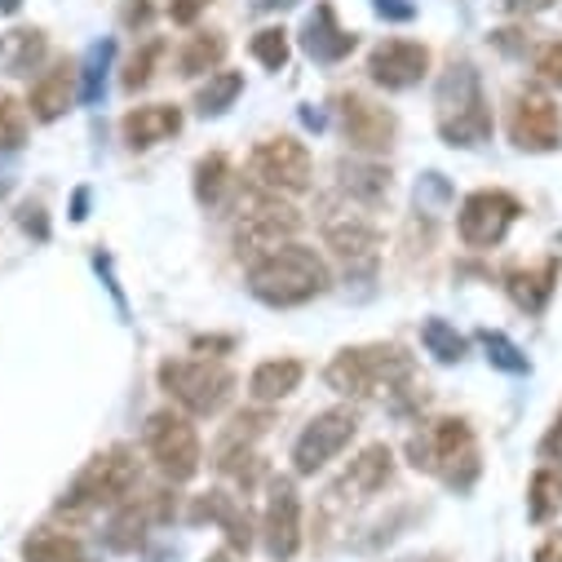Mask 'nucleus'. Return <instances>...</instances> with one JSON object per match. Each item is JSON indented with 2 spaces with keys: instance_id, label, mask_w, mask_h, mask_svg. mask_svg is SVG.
<instances>
[{
  "instance_id": "f257e3e1",
  "label": "nucleus",
  "mask_w": 562,
  "mask_h": 562,
  "mask_svg": "<svg viewBox=\"0 0 562 562\" xmlns=\"http://www.w3.org/2000/svg\"><path fill=\"white\" fill-rule=\"evenodd\" d=\"M328 390L346 398H372V394H394V407L407 398L426 403V385L416 390V368L403 346H346L333 355L324 368Z\"/></svg>"
},
{
  "instance_id": "f03ea898",
  "label": "nucleus",
  "mask_w": 562,
  "mask_h": 562,
  "mask_svg": "<svg viewBox=\"0 0 562 562\" xmlns=\"http://www.w3.org/2000/svg\"><path fill=\"white\" fill-rule=\"evenodd\" d=\"M248 293L266 306H306L328 293V261L306 244H279L266 257L248 261Z\"/></svg>"
},
{
  "instance_id": "7ed1b4c3",
  "label": "nucleus",
  "mask_w": 562,
  "mask_h": 562,
  "mask_svg": "<svg viewBox=\"0 0 562 562\" xmlns=\"http://www.w3.org/2000/svg\"><path fill=\"white\" fill-rule=\"evenodd\" d=\"M407 457H412L416 470L439 474L452 492H470L483 474L479 439H474L465 416H439V420H430V426H420L407 439Z\"/></svg>"
},
{
  "instance_id": "20e7f679",
  "label": "nucleus",
  "mask_w": 562,
  "mask_h": 562,
  "mask_svg": "<svg viewBox=\"0 0 562 562\" xmlns=\"http://www.w3.org/2000/svg\"><path fill=\"white\" fill-rule=\"evenodd\" d=\"M435 124L448 147H483L492 143V102L483 93V80L474 71V63H452L439 76L435 89Z\"/></svg>"
},
{
  "instance_id": "39448f33",
  "label": "nucleus",
  "mask_w": 562,
  "mask_h": 562,
  "mask_svg": "<svg viewBox=\"0 0 562 562\" xmlns=\"http://www.w3.org/2000/svg\"><path fill=\"white\" fill-rule=\"evenodd\" d=\"M137 483H143V474H137V461H133V452L128 448H106V452H98L93 461H85V470L71 479V487L63 492V501H58V509L63 514H93V509H102V505H124L133 492H137Z\"/></svg>"
},
{
  "instance_id": "423d86ee",
  "label": "nucleus",
  "mask_w": 562,
  "mask_h": 562,
  "mask_svg": "<svg viewBox=\"0 0 562 562\" xmlns=\"http://www.w3.org/2000/svg\"><path fill=\"white\" fill-rule=\"evenodd\" d=\"M160 390L191 416H217L235 398V372L217 359H165L160 363Z\"/></svg>"
},
{
  "instance_id": "0eeeda50",
  "label": "nucleus",
  "mask_w": 562,
  "mask_h": 562,
  "mask_svg": "<svg viewBox=\"0 0 562 562\" xmlns=\"http://www.w3.org/2000/svg\"><path fill=\"white\" fill-rule=\"evenodd\" d=\"M248 178L257 191H270V195H302L311 191L315 165L306 143H297V137H266L248 156Z\"/></svg>"
},
{
  "instance_id": "6e6552de",
  "label": "nucleus",
  "mask_w": 562,
  "mask_h": 562,
  "mask_svg": "<svg viewBox=\"0 0 562 562\" xmlns=\"http://www.w3.org/2000/svg\"><path fill=\"white\" fill-rule=\"evenodd\" d=\"M297 231H302V213L293 204H284L270 191H252V200L244 204V217L235 226V252L257 261L279 244H293Z\"/></svg>"
},
{
  "instance_id": "1a4fd4ad",
  "label": "nucleus",
  "mask_w": 562,
  "mask_h": 562,
  "mask_svg": "<svg viewBox=\"0 0 562 562\" xmlns=\"http://www.w3.org/2000/svg\"><path fill=\"white\" fill-rule=\"evenodd\" d=\"M509 143L531 156H549L562 147V106L540 89L522 85L509 98Z\"/></svg>"
},
{
  "instance_id": "9d476101",
  "label": "nucleus",
  "mask_w": 562,
  "mask_h": 562,
  "mask_svg": "<svg viewBox=\"0 0 562 562\" xmlns=\"http://www.w3.org/2000/svg\"><path fill=\"white\" fill-rule=\"evenodd\" d=\"M147 457L156 461V470L169 483L195 479L200 474V435H195V426L173 407L151 412V420H147Z\"/></svg>"
},
{
  "instance_id": "9b49d317",
  "label": "nucleus",
  "mask_w": 562,
  "mask_h": 562,
  "mask_svg": "<svg viewBox=\"0 0 562 562\" xmlns=\"http://www.w3.org/2000/svg\"><path fill=\"white\" fill-rule=\"evenodd\" d=\"M261 544L274 562H293L302 549V492L293 479L266 483V514H261Z\"/></svg>"
},
{
  "instance_id": "f8f14e48",
  "label": "nucleus",
  "mask_w": 562,
  "mask_h": 562,
  "mask_svg": "<svg viewBox=\"0 0 562 562\" xmlns=\"http://www.w3.org/2000/svg\"><path fill=\"white\" fill-rule=\"evenodd\" d=\"M518 217H522L518 195L487 187V191L465 195L461 217H457V231H461V244H465V248H479V252H483V248H496V244L509 235V226H514Z\"/></svg>"
},
{
  "instance_id": "ddd939ff",
  "label": "nucleus",
  "mask_w": 562,
  "mask_h": 562,
  "mask_svg": "<svg viewBox=\"0 0 562 562\" xmlns=\"http://www.w3.org/2000/svg\"><path fill=\"white\" fill-rule=\"evenodd\" d=\"M355 430H359V416H355L350 407H328V412L311 416V426H306V430L297 435V443H293V470H297V474L324 470L328 461H337V457L350 448Z\"/></svg>"
},
{
  "instance_id": "4468645a",
  "label": "nucleus",
  "mask_w": 562,
  "mask_h": 562,
  "mask_svg": "<svg viewBox=\"0 0 562 562\" xmlns=\"http://www.w3.org/2000/svg\"><path fill=\"white\" fill-rule=\"evenodd\" d=\"M337 124H341V137L355 147V151H368V156H381L394 147V133H398V120L385 102H372L363 93H337Z\"/></svg>"
},
{
  "instance_id": "2eb2a0df",
  "label": "nucleus",
  "mask_w": 562,
  "mask_h": 562,
  "mask_svg": "<svg viewBox=\"0 0 562 562\" xmlns=\"http://www.w3.org/2000/svg\"><path fill=\"white\" fill-rule=\"evenodd\" d=\"M368 76H372V85H381L390 93H403V89H412V85H420L430 76V49L420 41H403V36L381 41L368 54Z\"/></svg>"
},
{
  "instance_id": "dca6fc26",
  "label": "nucleus",
  "mask_w": 562,
  "mask_h": 562,
  "mask_svg": "<svg viewBox=\"0 0 562 562\" xmlns=\"http://www.w3.org/2000/svg\"><path fill=\"white\" fill-rule=\"evenodd\" d=\"M394 479V452L385 443H368L328 487V505H359L372 501L376 492H385Z\"/></svg>"
},
{
  "instance_id": "f3484780",
  "label": "nucleus",
  "mask_w": 562,
  "mask_h": 562,
  "mask_svg": "<svg viewBox=\"0 0 562 562\" xmlns=\"http://www.w3.org/2000/svg\"><path fill=\"white\" fill-rule=\"evenodd\" d=\"M173 509H178V501H173L165 487L143 492V496H128L124 505H115V518H111V527H106L111 549H137V544H143V536H147L156 522H169V518H173Z\"/></svg>"
},
{
  "instance_id": "a211bd4d",
  "label": "nucleus",
  "mask_w": 562,
  "mask_h": 562,
  "mask_svg": "<svg viewBox=\"0 0 562 562\" xmlns=\"http://www.w3.org/2000/svg\"><path fill=\"white\" fill-rule=\"evenodd\" d=\"M324 244L333 248V257L341 261L346 274H372L376 270V257H381V235L372 222L363 217H333L324 226Z\"/></svg>"
},
{
  "instance_id": "6ab92c4d",
  "label": "nucleus",
  "mask_w": 562,
  "mask_h": 562,
  "mask_svg": "<svg viewBox=\"0 0 562 562\" xmlns=\"http://www.w3.org/2000/svg\"><path fill=\"white\" fill-rule=\"evenodd\" d=\"M80 98V63L76 58H58L49 71H41L32 80V93H27V111L32 120H63Z\"/></svg>"
},
{
  "instance_id": "aec40b11",
  "label": "nucleus",
  "mask_w": 562,
  "mask_h": 562,
  "mask_svg": "<svg viewBox=\"0 0 562 562\" xmlns=\"http://www.w3.org/2000/svg\"><path fill=\"white\" fill-rule=\"evenodd\" d=\"M120 133H124V143L133 151H151V147H160V143H169V137L182 133V106H173V102L133 106V111H124Z\"/></svg>"
},
{
  "instance_id": "412c9836",
  "label": "nucleus",
  "mask_w": 562,
  "mask_h": 562,
  "mask_svg": "<svg viewBox=\"0 0 562 562\" xmlns=\"http://www.w3.org/2000/svg\"><path fill=\"white\" fill-rule=\"evenodd\" d=\"M355 45H359V36L337 23V10L328 5V0H324V5H315V14L302 27V49L315 63H341V58L355 54Z\"/></svg>"
},
{
  "instance_id": "4be33fe9",
  "label": "nucleus",
  "mask_w": 562,
  "mask_h": 562,
  "mask_svg": "<svg viewBox=\"0 0 562 562\" xmlns=\"http://www.w3.org/2000/svg\"><path fill=\"white\" fill-rule=\"evenodd\" d=\"M204 518L226 531L231 549H244L248 553V544H252V514H248V505L239 496H231V492H204V496H195L191 522H204Z\"/></svg>"
},
{
  "instance_id": "5701e85b",
  "label": "nucleus",
  "mask_w": 562,
  "mask_h": 562,
  "mask_svg": "<svg viewBox=\"0 0 562 562\" xmlns=\"http://www.w3.org/2000/svg\"><path fill=\"white\" fill-rule=\"evenodd\" d=\"M558 270H562L558 257H544L540 266H527V270H509L505 274V289H509L514 306H522L527 315H540L549 306L553 289H558Z\"/></svg>"
},
{
  "instance_id": "b1692460",
  "label": "nucleus",
  "mask_w": 562,
  "mask_h": 562,
  "mask_svg": "<svg viewBox=\"0 0 562 562\" xmlns=\"http://www.w3.org/2000/svg\"><path fill=\"white\" fill-rule=\"evenodd\" d=\"M306 376V363L302 359H261L248 376V398L252 403H279V398H289Z\"/></svg>"
},
{
  "instance_id": "393cba45",
  "label": "nucleus",
  "mask_w": 562,
  "mask_h": 562,
  "mask_svg": "<svg viewBox=\"0 0 562 562\" xmlns=\"http://www.w3.org/2000/svg\"><path fill=\"white\" fill-rule=\"evenodd\" d=\"M45 58H49V41H45L41 27H14V32L0 36V71L5 76L23 80V76L41 71Z\"/></svg>"
},
{
  "instance_id": "a878e982",
  "label": "nucleus",
  "mask_w": 562,
  "mask_h": 562,
  "mask_svg": "<svg viewBox=\"0 0 562 562\" xmlns=\"http://www.w3.org/2000/svg\"><path fill=\"white\" fill-rule=\"evenodd\" d=\"M226 36L222 32H195V36H187V45L178 49V71L187 76V80H195V76H213L217 67H222V58H226Z\"/></svg>"
},
{
  "instance_id": "bb28decb",
  "label": "nucleus",
  "mask_w": 562,
  "mask_h": 562,
  "mask_svg": "<svg viewBox=\"0 0 562 562\" xmlns=\"http://www.w3.org/2000/svg\"><path fill=\"white\" fill-rule=\"evenodd\" d=\"M231 191H235V169H231V160H226L222 151L204 156V160L195 165V200L209 204V209H222V204L231 200Z\"/></svg>"
},
{
  "instance_id": "cd10ccee",
  "label": "nucleus",
  "mask_w": 562,
  "mask_h": 562,
  "mask_svg": "<svg viewBox=\"0 0 562 562\" xmlns=\"http://www.w3.org/2000/svg\"><path fill=\"white\" fill-rule=\"evenodd\" d=\"M23 562H85V544L67 531L54 527H36L23 540Z\"/></svg>"
},
{
  "instance_id": "c85d7f7f",
  "label": "nucleus",
  "mask_w": 562,
  "mask_h": 562,
  "mask_svg": "<svg viewBox=\"0 0 562 562\" xmlns=\"http://www.w3.org/2000/svg\"><path fill=\"white\" fill-rule=\"evenodd\" d=\"M341 191L368 209H376L390 195V169L381 165H341Z\"/></svg>"
},
{
  "instance_id": "c756f323",
  "label": "nucleus",
  "mask_w": 562,
  "mask_h": 562,
  "mask_svg": "<svg viewBox=\"0 0 562 562\" xmlns=\"http://www.w3.org/2000/svg\"><path fill=\"white\" fill-rule=\"evenodd\" d=\"M244 93V76L239 71H213L200 89H195V111L200 115H222L235 106V98Z\"/></svg>"
},
{
  "instance_id": "7c9ffc66",
  "label": "nucleus",
  "mask_w": 562,
  "mask_h": 562,
  "mask_svg": "<svg viewBox=\"0 0 562 562\" xmlns=\"http://www.w3.org/2000/svg\"><path fill=\"white\" fill-rule=\"evenodd\" d=\"M558 509H562V474L544 465L527 483V518L531 522H549Z\"/></svg>"
},
{
  "instance_id": "2f4dec72",
  "label": "nucleus",
  "mask_w": 562,
  "mask_h": 562,
  "mask_svg": "<svg viewBox=\"0 0 562 562\" xmlns=\"http://www.w3.org/2000/svg\"><path fill=\"white\" fill-rule=\"evenodd\" d=\"M160 58H165V41L156 36V41H147L143 49H133V58L124 63V71H120V85H124V93H137V89H147L151 80H156V67H160Z\"/></svg>"
},
{
  "instance_id": "473e14b6",
  "label": "nucleus",
  "mask_w": 562,
  "mask_h": 562,
  "mask_svg": "<svg viewBox=\"0 0 562 562\" xmlns=\"http://www.w3.org/2000/svg\"><path fill=\"white\" fill-rule=\"evenodd\" d=\"M27 143V106L0 89V151H19Z\"/></svg>"
},
{
  "instance_id": "72a5a7b5",
  "label": "nucleus",
  "mask_w": 562,
  "mask_h": 562,
  "mask_svg": "<svg viewBox=\"0 0 562 562\" xmlns=\"http://www.w3.org/2000/svg\"><path fill=\"white\" fill-rule=\"evenodd\" d=\"M420 341H426V350H430L439 363L465 359V337H461L452 324H443V319H426V328H420Z\"/></svg>"
},
{
  "instance_id": "f704fd0d",
  "label": "nucleus",
  "mask_w": 562,
  "mask_h": 562,
  "mask_svg": "<svg viewBox=\"0 0 562 562\" xmlns=\"http://www.w3.org/2000/svg\"><path fill=\"white\" fill-rule=\"evenodd\" d=\"M252 58L266 67V71H284L289 67V32L284 27H261L252 36Z\"/></svg>"
},
{
  "instance_id": "c9c22d12",
  "label": "nucleus",
  "mask_w": 562,
  "mask_h": 562,
  "mask_svg": "<svg viewBox=\"0 0 562 562\" xmlns=\"http://www.w3.org/2000/svg\"><path fill=\"white\" fill-rule=\"evenodd\" d=\"M479 341H483V350H487V359L501 368V372H527V359H522V350L505 337V333H479Z\"/></svg>"
},
{
  "instance_id": "e433bc0d",
  "label": "nucleus",
  "mask_w": 562,
  "mask_h": 562,
  "mask_svg": "<svg viewBox=\"0 0 562 562\" xmlns=\"http://www.w3.org/2000/svg\"><path fill=\"white\" fill-rule=\"evenodd\" d=\"M106 63H111V41H102V45H93V49H89V63H85L89 71H80V76H85V85H80V98H85V102H93V98L102 93Z\"/></svg>"
},
{
  "instance_id": "4c0bfd02",
  "label": "nucleus",
  "mask_w": 562,
  "mask_h": 562,
  "mask_svg": "<svg viewBox=\"0 0 562 562\" xmlns=\"http://www.w3.org/2000/svg\"><path fill=\"white\" fill-rule=\"evenodd\" d=\"M531 67H536V76H540L544 85H553V89H562V41H544V45L536 49V58H531Z\"/></svg>"
},
{
  "instance_id": "58836bf2",
  "label": "nucleus",
  "mask_w": 562,
  "mask_h": 562,
  "mask_svg": "<svg viewBox=\"0 0 562 562\" xmlns=\"http://www.w3.org/2000/svg\"><path fill=\"white\" fill-rule=\"evenodd\" d=\"M209 5H213V0H169V19H173L178 27H191Z\"/></svg>"
},
{
  "instance_id": "ea45409f",
  "label": "nucleus",
  "mask_w": 562,
  "mask_h": 562,
  "mask_svg": "<svg viewBox=\"0 0 562 562\" xmlns=\"http://www.w3.org/2000/svg\"><path fill=\"white\" fill-rule=\"evenodd\" d=\"M19 222H23V231H36V239H49V222H45V209L41 204H23L19 209Z\"/></svg>"
},
{
  "instance_id": "a19ab883",
  "label": "nucleus",
  "mask_w": 562,
  "mask_h": 562,
  "mask_svg": "<svg viewBox=\"0 0 562 562\" xmlns=\"http://www.w3.org/2000/svg\"><path fill=\"white\" fill-rule=\"evenodd\" d=\"M540 457H544V461H562V412L553 416V426H549V435L540 439Z\"/></svg>"
},
{
  "instance_id": "79ce46f5",
  "label": "nucleus",
  "mask_w": 562,
  "mask_h": 562,
  "mask_svg": "<svg viewBox=\"0 0 562 562\" xmlns=\"http://www.w3.org/2000/svg\"><path fill=\"white\" fill-rule=\"evenodd\" d=\"M553 5V0H505V14H514V19H536V14H544Z\"/></svg>"
},
{
  "instance_id": "37998d69",
  "label": "nucleus",
  "mask_w": 562,
  "mask_h": 562,
  "mask_svg": "<svg viewBox=\"0 0 562 562\" xmlns=\"http://www.w3.org/2000/svg\"><path fill=\"white\" fill-rule=\"evenodd\" d=\"M531 562H562V531L544 536V540L536 544V558H531Z\"/></svg>"
},
{
  "instance_id": "c03bdc74",
  "label": "nucleus",
  "mask_w": 562,
  "mask_h": 562,
  "mask_svg": "<svg viewBox=\"0 0 562 562\" xmlns=\"http://www.w3.org/2000/svg\"><path fill=\"white\" fill-rule=\"evenodd\" d=\"M376 14H381V19H398V23H403V19H412V5H398V0H376Z\"/></svg>"
},
{
  "instance_id": "a18cd8bd",
  "label": "nucleus",
  "mask_w": 562,
  "mask_h": 562,
  "mask_svg": "<svg viewBox=\"0 0 562 562\" xmlns=\"http://www.w3.org/2000/svg\"><path fill=\"white\" fill-rule=\"evenodd\" d=\"M147 19H151V5H147V0H137V5H128V10H124V23H128V27L147 23Z\"/></svg>"
},
{
  "instance_id": "49530a36",
  "label": "nucleus",
  "mask_w": 562,
  "mask_h": 562,
  "mask_svg": "<svg viewBox=\"0 0 562 562\" xmlns=\"http://www.w3.org/2000/svg\"><path fill=\"white\" fill-rule=\"evenodd\" d=\"M289 5H297V0H252V10H289Z\"/></svg>"
},
{
  "instance_id": "de8ad7c7",
  "label": "nucleus",
  "mask_w": 562,
  "mask_h": 562,
  "mask_svg": "<svg viewBox=\"0 0 562 562\" xmlns=\"http://www.w3.org/2000/svg\"><path fill=\"white\" fill-rule=\"evenodd\" d=\"M23 10V0H0V19H10V14H19Z\"/></svg>"
},
{
  "instance_id": "09e8293b",
  "label": "nucleus",
  "mask_w": 562,
  "mask_h": 562,
  "mask_svg": "<svg viewBox=\"0 0 562 562\" xmlns=\"http://www.w3.org/2000/svg\"><path fill=\"white\" fill-rule=\"evenodd\" d=\"M204 562H231V558H226V553H213V558H204Z\"/></svg>"
}]
</instances>
